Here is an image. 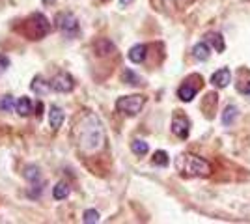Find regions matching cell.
Instances as JSON below:
<instances>
[{
	"label": "cell",
	"instance_id": "52a82bcc",
	"mask_svg": "<svg viewBox=\"0 0 250 224\" xmlns=\"http://www.w3.org/2000/svg\"><path fill=\"white\" fill-rule=\"evenodd\" d=\"M188 131H190V123L183 114H176L172 120V133L176 135L177 139L185 140L188 137Z\"/></svg>",
	"mask_w": 250,
	"mask_h": 224
},
{
	"label": "cell",
	"instance_id": "d6986e66",
	"mask_svg": "<svg viewBox=\"0 0 250 224\" xmlns=\"http://www.w3.org/2000/svg\"><path fill=\"white\" fill-rule=\"evenodd\" d=\"M208 43H211L213 47H215V51H219L222 53L224 49H226V43H224V38L217 32H209L208 34Z\"/></svg>",
	"mask_w": 250,
	"mask_h": 224
},
{
	"label": "cell",
	"instance_id": "6da1fadb",
	"mask_svg": "<svg viewBox=\"0 0 250 224\" xmlns=\"http://www.w3.org/2000/svg\"><path fill=\"white\" fill-rule=\"evenodd\" d=\"M73 140L83 153H97L106 142L104 125L94 112H84L73 127Z\"/></svg>",
	"mask_w": 250,
	"mask_h": 224
},
{
	"label": "cell",
	"instance_id": "4fadbf2b",
	"mask_svg": "<svg viewBox=\"0 0 250 224\" xmlns=\"http://www.w3.org/2000/svg\"><path fill=\"white\" fill-rule=\"evenodd\" d=\"M196 92H198V88H196V86H192V84H188V81H187L185 84L179 86V90H177V97H179L181 101L188 103V101H192V99H194Z\"/></svg>",
	"mask_w": 250,
	"mask_h": 224
},
{
	"label": "cell",
	"instance_id": "8992f818",
	"mask_svg": "<svg viewBox=\"0 0 250 224\" xmlns=\"http://www.w3.org/2000/svg\"><path fill=\"white\" fill-rule=\"evenodd\" d=\"M51 86H52V90H54V92H60V94H69V92H73V90H75L77 82H75V79L69 73L60 71V73H56L54 77H52Z\"/></svg>",
	"mask_w": 250,
	"mask_h": 224
},
{
	"label": "cell",
	"instance_id": "9c48e42d",
	"mask_svg": "<svg viewBox=\"0 0 250 224\" xmlns=\"http://www.w3.org/2000/svg\"><path fill=\"white\" fill-rule=\"evenodd\" d=\"M127 56H129V60H131L133 64H142V62L146 60V56H147V47L144 45V43L133 45V47L129 49Z\"/></svg>",
	"mask_w": 250,
	"mask_h": 224
},
{
	"label": "cell",
	"instance_id": "d4e9b609",
	"mask_svg": "<svg viewBox=\"0 0 250 224\" xmlns=\"http://www.w3.org/2000/svg\"><path fill=\"white\" fill-rule=\"evenodd\" d=\"M237 90H239L241 94H245V96L250 97V81L247 79V81H243L239 77V82H237Z\"/></svg>",
	"mask_w": 250,
	"mask_h": 224
},
{
	"label": "cell",
	"instance_id": "30bf717a",
	"mask_svg": "<svg viewBox=\"0 0 250 224\" xmlns=\"http://www.w3.org/2000/svg\"><path fill=\"white\" fill-rule=\"evenodd\" d=\"M63 110L58 105H52L51 108H49V125H51L52 131H58V129L62 127L63 123Z\"/></svg>",
	"mask_w": 250,
	"mask_h": 224
},
{
	"label": "cell",
	"instance_id": "44dd1931",
	"mask_svg": "<svg viewBox=\"0 0 250 224\" xmlns=\"http://www.w3.org/2000/svg\"><path fill=\"white\" fill-rule=\"evenodd\" d=\"M168 163H170V157H168L167 151L159 149V151L153 153V164H157V166H168Z\"/></svg>",
	"mask_w": 250,
	"mask_h": 224
},
{
	"label": "cell",
	"instance_id": "83f0119b",
	"mask_svg": "<svg viewBox=\"0 0 250 224\" xmlns=\"http://www.w3.org/2000/svg\"><path fill=\"white\" fill-rule=\"evenodd\" d=\"M43 2H45V4H49V2H54V0H43Z\"/></svg>",
	"mask_w": 250,
	"mask_h": 224
},
{
	"label": "cell",
	"instance_id": "5bb4252c",
	"mask_svg": "<svg viewBox=\"0 0 250 224\" xmlns=\"http://www.w3.org/2000/svg\"><path fill=\"white\" fill-rule=\"evenodd\" d=\"M32 110H34V105H32V101L28 97L22 96L15 101V112H17L19 116H30Z\"/></svg>",
	"mask_w": 250,
	"mask_h": 224
},
{
	"label": "cell",
	"instance_id": "3957f363",
	"mask_svg": "<svg viewBox=\"0 0 250 224\" xmlns=\"http://www.w3.org/2000/svg\"><path fill=\"white\" fill-rule=\"evenodd\" d=\"M21 32L28 40H42L51 32V21L43 13H32L22 21Z\"/></svg>",
	"mask_w": 250,
	"mask_h": 224
},
{
	"label": "cell",
	"instance_id": "8fae6325",
	"mask_svg": "<svg viewBox=\"0 0 250 224\" xmlns=\"http://www.w3.org/2000/svg\"><path fill=\"white\" fill-rule=\"evenodd\" d=\"M94 51H95L97 56H110V54H114L116 47L110 40L101 38V40H97V41L94 43Z\"/></svg>",
	"mask_w": 250,
	"mask_h": 224
},
{
	"label": "cell",
	"instance_id": "4316f807",
	"mask_svg": "<svg viewBox=\"0 0 250 224\" xmlns=\"http://www.w3.org/2000/svg\"><path fill=\"white\" fill-rule=\"evenodd\" d=\"M131 2H133V0H120V4H122V6H129Z\"/></svg>",
	"mask_w": 250,
	"mask_h": 224
},
{
	"label": "cell",
	"instance_id": "7402d4cb",
	"mask_svg": "<svg viewBox=\"0 0 250 224\" xmlns=\"http://www.w3.org/2000/svg\"><path fill=\"white\" fill-rule=\"evenodd\" d=\"M124 81L127 82V84H133V86L142 84V79H140L135 71H131V69H125L124 71Z\"/></svg>",
	"mask_w": 250,
	"mask_h": 224
},
{
	"label": "cell",
	"instance_id": "5b68a950",
	"mask_svg": "<svg viewBox=\"0 0 250 224\" xmlns=\"http://www.w3.org/2000/svg\"><path fill=\"white\" fill-rule=\"evenodd\" d=\"M54 24L56 28L67 36V38H75L79 30H81V24H79V19L73 11H60L56 17H54Z\"/></svg>",
	"mask_w": 250,
	"mask_h": 224
},
{
	"label": "cell",
	"instance_id": "7c38bea8",
	"mask_svg": "<svg viewBox=\"0 0 250 224\" xmlns=\"http://www.w3.org/2000/svg\"><path fill=\"white\" fill-rule=\"evenodd\" d=\"M51 88H52L51 82H47L42 75H36V77L32 79L30 90L32 92H36L38 96H45V94H49V92H51Z\"/></svg>",
	"mask_w": 250,
	"mask_h": 224
},
{
	"label": "cell",
	"instance_id": "2e32d148",
	"mask_svg": "<svg viewBox=\"0 0 250 224\" xmlns=\"http://www.w3.org/2000/svg\"><path fill=\"white\" fill-rule=\"evenodd\" d=\"M69 192H71V189H69L67 183L58 182L52 187V198H54V200H65V198L69 196Z\"/></svg>",
	"mask_w": 250,
	"mask_h": 224
},
{
	"label": "cell",
	"instance_id": "e0dca14e",
	"mask_svg": "<svg viewBox=\"0 0 250 224\" xmlns=\"http://www.w3.org/2000/svg\"><path fill=\"white\" fill-rule=\"evenodd\" d=\"M22 176H24V180L30 183H36L40 182V178H42V174H40V168L36 166V164H28V166H24V172H22Z\"/></svg>",
	"mask_w": 250,
	"mask_h": 224
},
{
	"label": "cell",
	"instance_id": "9a60e30c",
	"mask_svg": "<svg viewBox=\"0 0 250 224\" xmlns=\"http://www.w3.org/2000/svg\"><path fill=\"white\" fill-rule=\"evenodd\" d=\"M209 43L208 41H200L196 43L194 47H192V56L200 60V62H204V60H208L209 58Z\"/></svg>",
	"mask_w": 250,
	"mask_h": 224
},
{
	"label": "cell",
	"instance_id": "603a6c76",
	"mask_svg": "<svg viewBox=\"0 0 250 224\" xmlns=\"http://www.w3.org/2000/svg\"><path fill=\"white\" fill-rule=\"evenodd\" d=\"M13 108H15V101H13L11 96H4L0 99V110H2V112H10Z\"/></svg>",
	"mask_w": 250,
	"mask_h": 224
},
{
	"label": "cell",
	"instance_id": "ac0fdd59",
	"mask_svg": "<svg viewBox=\"0 0 250 224\" xmlns=\"http://www.w3.org/2000/svg\"><path fill=\"white\" fill-rule=\"evenodd\" d=\"M131 149H133V153L135 155H138V157H144V155H147V151H149V146H147L146 140H140L136 139L131 142Z\"/></svg>",
	"mask_w": 250,
	"mask_h": 224
},
{
	"label": "cell",
	"instance_id": "ffe728a7",
	"mask_svg": "<svg viewBox=\"0 0 250 224\" xmlns=\"http://www.w3.org/2000/svg\"><path fill=\"white\" fill-rule=\"evenodd\" d=\"M235 118H237V107L228 105V107L224 108V112H222V123L224 125H231L235 122Z\"/></svg>",
	"mask_w": 250,
	"mask_h": 224
},
{
	"label": "cell",
	"instance_id": "cb8c5ba5",
	"mask_svg": "<svg viewBox=\"0 0 250 224\" xmlns=\"http://www.w3.org/2000/svg\"><path fill=\"white\" fill-rule=\"evenodd\" d=\"M83 221H84L86 224H95V223H99V211H95V209H86V211H84Z\"/></svg>",
	"mask_w": 250,
	"mask_h": 224
},
{
	"label": "cell",
	"instance_id": "484cf974",
	"mask_svg": "<svg viewBox=\"0 0 250 224\" xmlns=\"http://www.w3.org/2000/svg\"><path fill=\"white\" fill-rule=\"evenodd\" d=\"M0 65H2V69H6L10 65V58L8 56H0Z\"/></svg>",
	"mask_w": 250,
	"mask_h": 224
},
{
	"label": "cell",
	"instance_id": "7a4b0ae2",
	"mask_svg": "<svg viewBox=\"0 0 250 224\" xmlns=\"http://www.w3.org/2000/svg\"><path fill=\"white\" fill-rule=\"evenodd\" d=\"M176 168L185 178H208L211 176V163L194 153H183L176 159Z\"/></svg>",
	"mask_w": 250,
	"mask_h": 224
},
{
	"label": "cell",
	"instance_id": "277c9868",
	"mask_svg": "<svg viewBox=\"0 0 250 224\" xmlns=\"http://www.w3.org/2000/svg\"><path fill=\"white\" fill-rule=\"evenodd\" d=\"M144 105H146V97L140 96V94L124 96V97H118L116 110L125 114V116H136V114H140V110L144 108Z\"/></svg>",
	"mask_w": 250,
	"mask_h": 224
},
{
	"label": "cell",
	"instance_id": "ba28073f",
	"mask_svg": "<svg viewBox=\"0 0 250 224\" xmlns=\"http://www.w3.org/2000/svg\"><path fill=\"white\" fill-rule=\"evenodd\" d=\"M229 82H231V71L228 67H222L219 71H215L213 77H211V84L215 88H226Z\"/></svg>",
	"mask_w": 250,
	"mask_h": 224
}]
</instances>
